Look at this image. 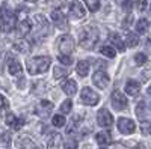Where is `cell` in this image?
I'll return each mask as SVG.
<instances>
[{"label": "cell", "mask_w": 151, "mask_h": 149, "mask_svg": "<svg viewBox=\"0 0 151 149\" xmlns=\"http://www.w3.org/2000/svg\"><path fill=\"white\" fill-rule=\"evenodd\" d=\"M98 41V29L95 26H86L79 33V45L85 50H91Z\"/></svg>", "instance_id": "6da1fadb"}, {"label": "cell", "mask_w": 151, "mask_h": 149, "mask_svg": "<svg viewBox=\"0 0 151 149\" xmlns=\"http://www.w3.org/2000/svg\"><path fill=\"white\" fill-rule=\"evenodd\" d=\"M50 62H52V59H50L48 56L33 57L27 62V71H29V74H32V76H35V74H42L50 68Z\"/></svg>", "instance_id": "7a4b0ae2"}, {"label": "cell", "mask_w": 151, "mask_h": 149, "mask_svg": "<svg viewBox=\"0 0 151 149\" xmlns=\"http://www.w3.org/2000/svg\"><path fill=\"white\" fill-rule=\"evenodd\" d=\"M14 27H17L15 14L11 9H8L6 5H3L2 6V29L5 33H9L14 30Z\"/></svg>", "instance_id": "3957f363"}, {"label": "cell", "mask_w": 151, "mask_h": 149, "mask_svg": "<svg viewBox=\"0 0 151 149\" xmlns=\"http://www.w3.org/2000/svg\"><path fill=\"white\" fill-rule=\"evenodd\" d=\"M32 30V24L26 17L24 11H18V23H17V33L20 38H24L29 32Z\"/></svg>", "instance_id": "277c9868"}, {"label": "cell", "mask_w": 151, "mask_h": 149, "mask_svg": "<svg viewBox=\"0 0 151 149\" xmlns=\"http://www.w3.org/2000/svg\"><path fill=\"white\" fill-rule=\"evenodd\" d=\"M80 101H82V104H85V106H95V104H98V101H100V96H98V93H95L91 88H83L82 89V93H80Z\"/></svg>", "instance_id": "5b68a950"}, {"label": "cell", "mask_w": 151, "mask_h": 149, "mask_svg": "<svg viewBox=\"0 0 151 149\" xmlns=\"http://www.w3.org/2000/svg\"><path fill=\"white\" fill-rule=\"evenodd\" d=\"M52 20L55 23V26L60 30H67L68 29V20L67 15L62 12L60 9H53L52 11Z\"/></svg>", "instance_id": "8992f818"}, {"label": "cell", "mask_w": 151, "mask_h": 149, "mask_svg": "<svg viewBox=\"0 0 151 149\" xmlns=\"http://www.w3.org/2000/svg\"><path fill=\"white\" fill-rule=\"evenodd\" d=\"M74 47H76L74 39L70 35L60 36V39H59V51H60V54H71L74 51Z\"/></svg>", "instance_id": "52a82bcc"}, {"label": "cell", "mask_w": 151, "mask_h": 149, "mask_svg": "<svg viewBox=\"0 0 151 149\" xmlns=\"http://www.w3.org/2000/svg\"><path fill=\"white\" fill-rule=\"evenodd\" d=\"M112 106L115 110L118 111H124L125 108H127L129 103H127V98H125V95L119 91H115L112 93Z\"/></svg>", "instance_id": "ba28073f"}, {"label": "cell", "mask_w": 151, "mask_h": 149, "mask_svg": "<svg viewBox=\"0 0 151 149\" xmlns=\"http://www.w3.org/2000/svg\"><path fill=\"white\" fill-rule=\"evenodd\" d=\"M97 123L103 128H109L113 123V116L110 115V111L107 108H100L97 113Z\"/></svg>", "instance_id": "9c48e42d"}, {"label": "cell", "mask_w": 151, "mask_h": 149, "mask_svg": "<svg viewBox=\"0 0 151 149\" xmlns=\"http://www.w3.org/2000/svg\"><path fill=\"white\" fill-rule=\"evenodd\" d=\"M110 78L109 76L104 72V69H100V71H95L94 76H92V83L97 86L98 89H106L107 84H109Z\"/></svg>", "instance_id": "30bf717a"}, {"label": "cell", "mask_w": 151, "mask_h": 149, "mask_svg": "<svg viewBox=\"0 0 151 149\" xmlns=\"http://www.w3.org/2000/svg\"><path fill=\"white\" fill-rule=\"evenodd\" d=\"M134 130H136V123L132 119H127V118L118 119V131L121 134H133Z\"/></svg>", "instance_id": "8fae6325"}, {"label": "cell", "mask_w": 151, "mask_h": 149, "mask_svg": "<svg viewBox=\"0 0 151 149\" xmlns=\"http://www.w3.org/2000/svg\"><path fill=\"white\" fill-rule=\"evenodd\" d=\"M53 110V103L47 101V99H42V101L38 103V106L35 107V113L41 118H47Z\"/></svg>", "instance_id": "7c38bea8"}, {"label": "cell", "mask_w": 151, "mask_h": 149, "mask_svg": "<svg viewBox=\"0 0 151 149\" xmlns=\"http://www.w3.org/2000/svg\"><path fill=\"white\" fill-rule=\"evenodd\" d=\"M8 71H9L11 76H14V77H21L23 68H21L20 62H18L15 57H9V59H8Z\"/></svg>", "instance_id": "4fadbf2b"}, {"label": "cell", "mask_w": 151, "mask_h": 149, "mask_svg": "<svg viewBox=\"0 0 151 149\" xmlns=\"http://www.w3.org/2000/svg\"><path fill=\"white\" fill-rule=\"evenodd\" d=\"M70 12L74 18H83L85 17V9H83V5L79 2V0H71L70 3Z\"/></svg>", "instance_id": "5bb4252c"}, {"label": "cell", "mask_w": 151, "mask_h": 149, "mask_svg": "<svg viewBox=\"0 0 151 149\" xmlns=\"http://www.w3.org/2000/svg\"><path fill=\"white\" fill-rule=\"evenodd\" d=\"M125 92H127L129 95H132V96L139 95V92H141V84L137 83L136 80H127V83H125Z\"/></svg>", "instance_id": "9a60e30c"}, {"label": "cell", "mask_w": 151, "mask_h": 149, "mask_svg": "<svg viewBox=\"0 0 151 149\" xmlns=\"http://www.w3.org/2000/svg\"><path fill=\"white\" fill-rule=\"evenodd\" d=\"M60 135L58 133H50L47 135V149H59Z\"/></svg>", "instance_id": "2e32d148"}, {"label": "cell", "mask_w": 151, "mask_h": 149, "mask_svg": "<svg viewBox=\"0 0 151 149\" xmlns=\"http://www.w3.org/2000/svg\"><path fill=\"white\" fill-rule=\"evenodd\" d=\"M6 123H8V125H9L12 130H20V128L23 127L24 120H23V119H20V118H17L15 115L9 113V115H8V118H6Z\"/></svg>", "instance_id": "e0dca14e"}, {"label": "cell", "mask_w": 151, "mask_h": 149, "mask_svg": "<svg viewBox=\"0 0 151 149\" xmlns=\"http://www.w3.org/2000/svg\"><path fill=\"white\" fill-rule=\"evenodd\" d=\"M95 140H97L98 145H101V146L109 145V143H112V134L109 131H100V133L95 134Z\"/></svg>", "instance_id": "ac0fdd59"}, {"label": "cell", "mask_w": 151, "mask_h": 149, "mask_svg": "<svg viewBox=\"0 0 151 149\" xmlns=\"http://www.w3.org/2000/svg\"><path fill=\"white\" fill-rule=\"evenodd\" d=\"M110 42L113 44V47H115L116 50H119V51H125V44H124V41H122V38L118 35V33H110Z\"/></svg>", "instance_id": "d6986e66"}, {"label": "cell", "mask_w": 151, "mask_h": 149, "mask_svg": "<svg viewBox=\"0 0 151 149\" xmlns=\"http://www.w3.org/2000/svg\"><path fill=\"white\" fill-rule=\"evenodd\" d=\"M62 91H64L68 96H73L76 92H77V83L70 78V80H67L64 84H62Z\"/></svg>", "instance_id": "ffe728a7"}, {"label": "cell", "mask_w": 151, "mask_h": 149, "mask_svg": "<svg viewBox=\"0 0 151 149\" xmlns=\"http://www.w3.org/2000/svg\"><path fill=\"white\" fill-rule=\"evenodd\" d=\"M14 50L15 51H18V53H23V54H26V53H29L30 51V44L26 41V39H20V41H17L15 44H14Z\"/></svg>", "instance_id": "44dd1931"}, {"label": "cell", "mask_w": 151, "mask_h": 149, "mask_svg": "<svg viewBox=\"0 0 151 149\" xmlns=\"http://www.w3.org/2000/svg\"><path fill=\"white\" fill-rule=\"evenodd\" d=\"M77 74L80 77H86L89 74V63L86 60H80L77 63Z\"/></svg>", "instance_id": "7402d4cb"}, {"label": "cell", "mask_w": 151, "mask_h": 149, "mask_svg": "<svg viewBox=\"0 0 151 149\" xmlns=\"http://www.w3.org/2000/svg\"><path fill=\"white\" fill-rule=\"evenodd\" d=\"M147 113H148V110H147V104L144 103V101H141L139 104L136 106V115H137V118L139 119H145L147 118Z\"/></svg>", "instance_id": "603a6c76"}, {"label": "cell", "mask_w": 151, "mask_h": 149, "mask_svg": "<svg viewBox=\"0 0 151 149\" xmlns=\"http://www.w3.org/2000/svg\"><path fill=\"white\" fill-rule=\"evenodd\" d=\"M100 51H101V54H104V56L109 57V59L115 57V54H116V51H115V50H113V47H110V45H101Z\"/></svg>", "instance_id": "cb8c5ba5"}, {"label": "cell", "mask_w": 151, "mask_h": 149, "mask_svg": "<svg viewBox=\"0 0 151 149\" xmlns=\"http://www.w3.org/2000/svg\"><path fill=\"white\" fill-rule=\"evenodd\" d=\"M136 30L139 32V33H145L148 30V20L141 18L139 21H137V24H136Z\"/></svg>", "instance_id": "d4e9b609"}, {"label": "cell", "mask_w": 151, "mask_h": 149, "mask_svg": "<svg viewBox=\"0 0 151 149\" xmlns=\"http://www.w3.org/2000/svg\"><path fill=\"white\" fill-rule=\"evenodd\" d=\"M127 44L130 45V47H136L137 44H139V38H137V35L136 33H132V32H129L127 33Z\"/></svg>", "instance_id": "484cf974"}, {"label": "cell", "mask_w": 151, "mask_h": 149, "mask_svg": "<svg viewBox=\"0 0 151 149\" xmlns=\"http://www.w3.org/2000/svg\"><path fill=\"white\" fill-rule=\"evenodd\" d=\"M85 3L91 12H97L100 9V0H85Z\"/></svg>", "instance_id": "4316f807"}, {"label": "cell", "mask_w": 151, "mask_h": 149, "mask_svg": "<svg viewBox=\"0 0 151 149\" xmlns=\"http://www.w3.org/2000/svg\"><path fill=\"white\" fill-rule=\"evenodd\" d=\"M71 108H73V101H71V99H65V101L62 103V106H60V111L64 115L71 113Z\"/></svg>", "instance_id": "83f0119b"}, {"label": "cell", "mask_w": 151, "mask_h": 149, "mask_svg": "<svg viewBox=\"0 0 151 149\" xmlns=\"http://www.w3.org/2000/svg\"><path fill=\"white\" fill-rule=\"evenodd\" d=\"M52 122H53V125H55V127L60 128V127H64V125H65V122H67V120H65L64 115H56V116H53Z\"/></svg>", "instance_id": "f1b7e54d"}, {"label": "cell", "mask_w": 151, "mask_h": 149, "mask_svg": "<svg viewBox=\"0 0 151 149\" xmlns=\"http://www.w3.org/2000/svg\"><path fill=\"white\" fill-rule=\"evenodd\" d=\"M53 74H55V78H56V80H59V78H64L68 72H67V69H65V68H62V66H56V68L53 69Z\"/></svg>", "instance_id": "f546056e"}, {"label": "cell", "mask_w": 151, "mask_h": 149, "mask_svg": "<svg viewBox=\"0 0 151 149\" xmlns=\"http://www.w3.org/2000/svg\"><path fill=\"white\" fill-rule=\"evenodd\" d=\"M147 60H148V57H147L144 53H137V54L134 56V63H136V65H139V66L145 65V63H147Z\"/></svg>", "instance_id": "4dcf8cb0"}, {"label": "cell", "mask_w": 151, "mask_h": 149, "mask_svg": "<svg viewBox=\"0 0 151 149\" xmlns=\"http://www.w3.org/2000/svg\"><path fill=\"white\" fill-rule=\"evenodd\" d=\"M79 148V143L76 139H67L64 142V149H77Z\"/></svg>", "instance_id": "1f68e13d"}, {"label": "cell", "mask_w": 151, "mask_h": 149, "mask_svg": "<svg viewBox=\"0 0 151 149\" xmlns=\"http://www.w3.org/2000/svg\"><path fill=\"white\" fill-rule=\"evenodd\" d=\"M121 6H122V9H124V12H125V15L132 14V8H133V2H132V0H122Z\"/></svg>", "instance_id": "d6a6232c"}, {"label": "cell", "mask_w": 151, "mask_h": 149, "mask_svg": "<svg viewBox=\"0 0 151 149\" xmlns=\"http://www.w3.org/2000/svg\"><path fill=\"white\" fill-rule=\"evenodd\" d=\"M141 131H142L144 135H150V134H151V123L147 122V120H144V122L141 123Z\"/></svg>", "instance_id": "836d02e7"}, {"label": "cell", "mask_w": 151, "mask_h": 149, "mask_svg": "<svg viewBox=\"0 0 151 149\" xmlns=\"http://www.w3.org/2000/svg\"><path fill=\"white\" fill-rule=\"evenodd\" d=\"M58 59H59V62L62 65H71V57H70V54H59L58 56Z\"/></svg>", "instance_id": "e575fe53"}, {"label": "cell", "mask_w": 151, "mask_h": 149, "mask_svg": "<svg viewBox=\"0 0 151 149\" xmlns=\"http://www.w3.org/2000/svg\"><path fill=\"white\" fill-rule=\"evenodd\" d=\"M136 5H137V11H139V12H144L148 8L147 0H136Z\"/></svg>", "instance_id": "d590c367"}, {"label": "cell", "mask_w": 151, "mask_h": 149, "mask_svg": "<svg viewBox=\"0 0 151 149\" xmlns=\"http://www.w3.org/2000/svg\"><path fill=\"white\" fill-rule=\"evenodd\" d=\"M94 68H95V71L104 69L106 68V62H103V60H94Z\"/></svg>", "instance_id": "8d00e7d4"}, {"label": "cell", "mask_w": 151, "mask_h": 149, "mask_svg": "<svg viewBox=\"0 0 151 149\" xmlns=\"http://www.w3.org/2000/svg\"><path fill=\"white\" fill-rule=\"evenodd\" d=\"M8 110V99L2 95V113L5 115V111Z\"/></svg>", "instance_id": "74e56055"}, {"label": "cell", "mask_w": 151, "mask_h": 149, "mask_svg": "<svg viewBox=\"0 0 151 149\" xmlns=\"http://www.w3.org/2000/svg\"><path fill=\"white\" fill-rule=\"evenodd\" d=\"M2 137H3V140H2L3 145H8V143H9V139H8L9 135H8V133H3V134H2Z\"/></svg>", "instance_id": "f35d334b"}, {"label": "cell", "mask_w": 151, "mask_h": 149, "mask_svg": "<svg viewBox=\"0 0 151 149\" xmlns=\"http://www.w3.org/2000/svg\"><path fill=\"white\" fill-rule=\"evenodd\" d=\"M147 48H148L150 51H151V36H150V38L147 39Z\"/></svg>", "instance_id": "ab89813d"}, {"label": "cell", "mask_w": 151, "mask_h": 149, "mask_svg": "<svg viewBox=\"0 0 151 149\" xmlns=\"http://www.w3.org/2000/svg\"><path fill=\"white\" fill-rule=\"evenodd\" d=\"M24 2H30V3H36L38 0H24Z\"/></svg>", "instance_id": "60d3db41"}, {"label": "cell", "mask_w": 151, "mask_h": 149, "mask_svg": "<svg viewBox=\"0 0 151 149\" xmlns=\"http://www.w3.org/2000/svg\"><path fill=\"white\" fill-rule=\"evenodd\" d=\"M148 93L151 95V86H150V88H148Z\"/></svg>", "instance_id": "b9f144b4"}, {"label": "cell", "mask_w": 151, "mask_h": 149, "mask_svg": "<svg viewBox=\"0 0 151 149\" xmlns=\"http://www.w3.org/2000/svg\"><path fill=\"white\" fill-rule=\"evenodd\" d=\"M101 149H106V148H101Z\"/></svg>", "instance_id": "7bdbcfd3"}]
</instances>
